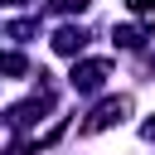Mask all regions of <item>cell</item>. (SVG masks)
Listing matches in <instances>:
<instances>
[{
	"label": "cell",
	"instance_id": "ba28073f",
	"mask_svg": "<svg viewBox=\"0 0 155 155\" xmlns=\"http://www.w3.org/2000/svg\"><path fill=\"white\" fill-rule=\"evenodd\" d=\"M131 15H155V0H126Z\"/></svg>",
	"mask_w": 155,
	"mask_h": 155
},
{
	"label": "cell",
	"instance_id": "8992f818",
	"mask_svg": "<svg viewBox=\"0 0 155 155\" xmlns=\"http://www.w3.org/2000/svg\"><path fill=\"white\" fill-rule=\"evenodd\" d=\"M0 73H5V78H24V73H29V58H24V53H0Z\"/></svg>",
	"mask_w": 155,
	"mask_h": 155
},
{
	"label": "cell",
	"instance_id": "30bf717a",
	"mask_svg": "<svg viewBox=\"0 0 155 155\" xmlns=\"http://www.w3.org/2000/svg\"><path fill=\"white\" fill-rule=\"evenodd\" d=\"M53 10H87V0H53Z\"/></svg>",
	"mask_w": 155,
	"mask_h": 155
},
{
	"label": "cell",
	"instance_id": "8fae6325",
	"mask_svg": "<svg viewBox=\"0 0 155 155\" xmlns=\"http://www.w3.org/2000/svg\"><path fill=\"white\" fill-rule=\"evenodd\" d=\"M140 136H145V140H155V116H150V121L140 126Z\"/></svg>",
	"mask_w": 155,
	"mask_h": 155
},
{
	"label": "cell",
	"instance_id": "7a4b0ae2",
	"mask_svg": "<svg viewBox=\"0 0 155 155\" xmlns=\"http://www.w3.org/2000/svg\"><path fill=\"white\" fill-rule=\"evenodd\" d=\"M107 78H111V63L107 58H87V63H73V78L68 82H73V92H97Z\"/></svg>",
	"mask_w": 155,
	"mask_h": 155
},
{
	"label": "cell",
	"instance_id": "6da1fadb",
	"mask_svg": "<svg viewBox=\"0 0 155 155\" xmlns=\"http://www.w3.org/2000/svg\"><path fill=\"white\" fill-rule=\"evenodd\" d=\"M131 116V97H107V102H97V111L82 121V136H97V131H107V126H121Z\"/></svg>",
	"mask_w": 155,
	"mask_h": 155
},
{
	"label": "cell",
	"instance_id": "7c38bea8",
	"mask_svg": "<svg viewBox=\"0 0 155 155\" xmlns=\"http://www.w3.org/2000/svg\"><path fill=\"white\" fill-rule=\"evenodd\" d=\"M0 5H24V0H0Z\"/></svg>",
	"mask_w": 155,
	"mask_h": 155
},
{
	"label": "cell",
	"instance_id": "9c48e42d",
	"mask_svg": "<svg viewBox=\"0 0 155 155\" xmlns=\"http://www.w3.org/2000/svg\"><path fill=\"white\" fill-rule=\"evenodd\" d=\"M5 155H34V140H15V145H10Z\"/></svg>",
	"mask_w": 155,
	"mask_h": 155
},
{
	"label": "cell",
	"instance_id": "3957f363",
	"mask_svg": "<svg viewBox=\"0 0 155 155\" xmlns=\"http://www.w3.org/2000/svg\"><path fill=\"white\" fill-rule=\"evenodd\" d=\"M48 107H53V92L44 87L39 97H29V102H19V107H10V111H5V121H10L15 131H24V126H34V121H39V116H44Z\"/></svg>",
	"mask_w": 155,
	"mask_h": 155
},
{
	"label": "cell",
	"instance_id": "52a82bcc",
	"mask_svg": "<svg viewBox=\"0 0 155 155\" xmlns=\"http://www.w3.org/2000/svg\"><path fill=\"white\" fill-rule=\"evenodd\" d=\"M34 29H39V24H34V19H15V24H10V39H29V34H34Z\"/></svg>",
	"mask_w": 155,
	"mask_h": 155
},
{
	"label": "cell",
	"instance_id": "5b68a950",
	"mask_svg": "<svg viewBox=\"0 0 155 155\" xmlns=\"http://www.w3.org/2000/svg\"><path fill=\"white\" fill-rule=\"evenodd\" d=\"M111 39H116L121 48H140V44L150 39V29H140V24H116V29H111Z\"/></svg>",
	"mask_w": 155,
	"mask_h": 155
},
{
	"label": "cell",
	"instance_id": "277c9868",
	"mask_svg": "<svg viewBox=\"0 0 155 155\" xmlns=\"http://www.w3.org/2000/svg\"><path fill=\"white\" fill-rule=\"evenodd\" d=\"M87 48V29L82 24H63L58 34H53V53H63V58H78Z\"/></svg>",
	"mask_w": 155,
	"mask_h": 155
}]
</instances>
